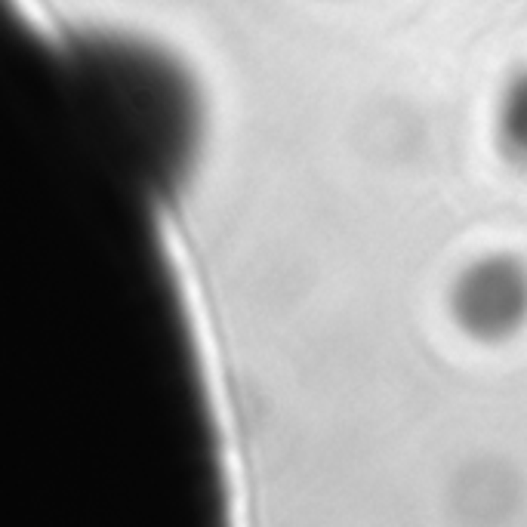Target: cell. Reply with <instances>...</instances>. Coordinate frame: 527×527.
<instances>
[{
  "label": "cell",
  "mask_w": 527,
  "mask_h": 527,
  "mask_svg": "<svg viewBox=\"0 0 527 527\" xmlns=\"http://www.w3.org/2000/svg\"><path fill=\"white\" fill-rule=\"evenodd\" d=\"M453 330L465 342L500 348L527 333V256L484 250L453 272L444 293Z\"/></svg>",
  "instance_id": "7a4b0ae2"
},
{
  "label": "cell",
  "mask_w": 527,
  "mask_h": 527,
  "mask_svg": "<svg viewBox=\"0 0 527 527\" xmlns=\"http://www.w3.org/2000/svg\"><path fill=\"white\" fill-rule=\"evenodd\" d=\"M62 71L124 173L167 201L192 182L207 139V93L179 53L145 34L87 28L62 44Z\"/></svg>",
  "instance_id": "6da1fadb"
},
{
  "label": "cell",
  "mask_w": 527,
  "mask_h": 527,
  "mask_svg": "<svg viewBox=\"0 0 527 527\" xmlns=\"http://www.w3.org/2000/svg\"><path fill=\"white\" fill-rule=\"evenodd\" d=\"M493 142L512 167L527 173V65L502 87L493 112Z\"/></svg>",
  "instance_id": "3957f363"
}]
</instances>
